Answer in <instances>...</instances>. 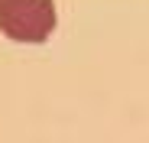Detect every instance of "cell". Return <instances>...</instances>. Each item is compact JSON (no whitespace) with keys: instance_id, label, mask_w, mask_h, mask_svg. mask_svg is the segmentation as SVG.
I'll list each match as a JSON object with an SVG mask.
<instances>
[{"instance_id":"1","label":"cell","mask_w":149,"mask_h":143,"mask_svg":"<svg viewBox=\"0 0 149 143\" xmlns=\"http://www.w3.org/2000/svg\"><path fill=\"white\" fill-rule=\"evenodd\" d=\"M55 29L52 0H0V33L13 42H45Z\"/></svg>"}]
</instances>
